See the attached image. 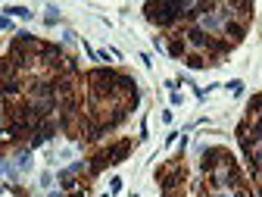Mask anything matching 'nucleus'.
I'll return each instance as SVG.
<instances>
[{"label": "nucleus", "mask_w": 262, "mask_h": 197, "mask_svg": "<svg viewBox=\"0 0 262 197\" xmlns=\"http://www.w3.org/2000/svg\"><path fill=\"white\" fill-rule=\"evenodd\" d=\"M259 116H262V94H253L247 101V116L244 119L250 122V119H259Z\"/></svg>", "instance_id": "16"}, {"label": "nucleus", "mask_w": 262, "mask_h": 197, "mask_svg": "<svg viewBox=\"0 0 262 197\" xmlns=\"http://www.w3.org/2000/svg\"><path fill=\"white\" fill-rule=\"evenodd\" d=\"M13 22H10V16H4V13H0V31H4V28H10Z\"/></svg>", "instance_id": "28"}, {"label": "nucleus", "mask_w": 262, "mask_h": 197, "mask_svg": "<svg viewBox=\"0 0 262 197\" xmlns=\"http://www.w3.org/2000/svg\"><path fill=\"white\" fill-rule=\"evenodd\" d=\"M178 138H181V135H178V131H169V135H166V144H169V147H172V144H175V141H178Z\"/></svg>", "instance_id": "27"}, {"label": "nucleus", "mask_w": 262, "mask_h": 197, "mask_svg": "<svg viewBox=\"0 0 262 197\" xmlns=\"http://www.w3.org/2000/svg\"><path fill=\"white\" fill-rule=\"evenodd\" d=\"M119 91H125V94L131 97V94L138 91V82L131 78V75H125V72H119Z\"/></svg>", "instance_id": "20"}, {"label": "nucleus", "mask_w": 262, "mask_h": 197, "mask_svg": "<svg viewBox=\"0 0 262 197\" xmlns=\"http://www.w3.org/2000/svg\"><path fill=\"white\" fill-rule=\"evenodd\" d=\"M184 66L190 72H203L206 69V56L203 53H193V50H187V56H184Z\"/></svg>", "instance_id": "15"}, {"label": "nucleus", "mask_w": 262, "mask_h": 197, "mask_svg": "<svg viewBox=\"0 0 262 197\" xmlns=\"http://www.w3.org/2000/svg\"><path fill=\"white\" fill-rule=\"evenodd\" d=\"M138 107H141V91H135V94H131V97H128V104H125V113L131 116V113H135Z\"/></svg>", "instance_id": "21"}, {"label": "nucleus", "mask_w": 262, "mask_h": 197, "mask_svg": "<svg viewBox=\"0 0 262 197\" xmlns=\"http://www.w3.org/2000/svg\"><path fill=\"white\" fill-rule=\"evenodd\" d=\"M4 16H16V19L25 22V19H31V10L22 7V4H7V7H4Z\"/></svg>", "instance_id": "18"}, {"label": "nucleus", "mask_w": 262, "mask_h": 197, "mask_svg": "<svg viewBox=\"0 0 262 197\" xmlns=\"http://www.w3.org/2000/svg\"><path fill=\"white\" fill-rule=\"evenodd\" d=\"M225 88H228V91H231L234 97H241V94H244V82H241V78H234V82H228Z\"/></svg>", "instance_id": "22"}, {"label": "nucleus", "mask_w": 262, "mask_h": 197, "mask_svg": "<svg viewBox=\"0 0 262 197\" xmlns=\"http://www.w3.org/2000/svg\"><path fill=\"white\" fill-rule=\"evenodd\" d=\"M50 182H53V175H50V172H44V175H41V185H44V188H50Z\"/></svg>", "instance_id": "29"}, {"label": "nucleus", "mask_w": 262, "mask_h": 197, "mask_svg": "<svg viewBox=\"0 0 262 197\" xmlns=\"http://www.w3.org/2000/svg\"><path fill=\"white\" fill-rule=\"evenodd\" d=\"M38 60H41L44 66H50V69H59L62 60H66V47H62V44H50V41H44Z\"/></svg>", "instance_id": "7"}, {"label": "nucleus", "mask_w": 262, "mask_h": 197, "mask_svg": "<svg viewBox=\"0 0 262 197\" xmlns=\"http://www.w3.org/2000/svg\"><path fill=\"white\" fill-rule=\"evenodd\" d=\"M184 44H187L193 53H206L209 44H212V35H206L200 25H184Z\"/></svg>", "instance_id": "5"}, {"label": "nucleus", "mask_w": 262, "mask_h": 197, "mask_svg": "<svg viewBox=\"0 0 262 197\" xmlns=\"http://www.w3.org/2000/svg\"><path fill=\"white\" fill-rule=\"evenodd\" d=\"M169 97H172V107H178V104H181V101H184V94H181V91H172V94H169Z\"/></svg>", "instance_id": "25"}, {"label": "nucleus", "mask_w": 262, "mask_h": 197, "mask_svg": "<svg viewBox=\"0 0 262 197\" xmlns=\"http://www.w3.org/2000/svg\"><path fill=\"white\" fill-rule=\"evenodd\" d=\"M184 179H187V169L181 166L178 160H172V163H162V166L156 169V185H159V191L166 194V197H172L181 185H184Z\"/></svg>", "instance_id": "2"}, {"label": "nucleus", "mask_w": 262, "mask_h": 197, "mask_svg": "<svg viewBox=\"0 0 262 197\" xmlns=\"http://www.w3.org/2000/svg\"><path fill=\"white\" fill-rule=\"evenodd\" d=\"M7 175V156H0V179Z\"/></svg>", "instance_id": "30"}, {"label": "nucleus", "mask_w": 262, "mask_h": 197, "mask_svg": "<svg viewBox=\"0 0 262 197\" xmlns=\"http://www.w3.org/2000/svg\"><path fill=\"white\" fill-rule=\"evenodd\" d=\"M256 197H262V188H256Z\"/></svg>", "instance_id": "32"}, {"label": "nucleus", "mask_w": 262, "mask_h": 197, "mask_svg": "<svg viewBox=\"0 0 262 197\" xmlns=\"http://www.w3.org/2000/svg\"><path fill=\"white\" fill-rule=\"evenodd\" d=\"M88 88L94 101H110L116 107L119 97V69H110V66H94L88 72Z\"/></svg>", "instance_id": "1"}, {"label": "nucleus", "mask_w": 262, "mask_h": 197, "mask_svg": "<svg viewBox=\"0 0 262 197\" xmlns=\"http://www.w3.org/2000/svg\"><path fill=\"white\" fill-rule=\"evenodd\" d=\"M166 53H169L172 60H184V56H187L184 38H166Z\"/></svg>", "instance_id": "14"}, {"label": "nucleus", "mask_w": 262, "mask_h": 197, "mask_svg": "<svg viewBox=\"0 0 262 197\" xmlns=\"http://www.w3.org/2000/svg\"><path fill=\"white\" fill-rule=\"evenodd\" d=\"M19 94H22V82H19V78L0 82V101H4V104H13V101H16Z\"/></svg>", "instance_id": "12"}, {"label": "nucleus", "mask_w": 262, "mask_h": 197, "mask_svg": "<svg viewBox=\"0 0 262 197\" xmlns=\"http://www.w3.org/2000/svg\"><path fill=\"white\" fill-rule=\"evenodd\" d=\"M75 41H78L75 31H72V28H62V47H66V44H75Z\"/></svg>", "instance_id": "23"}, {"label": "nucleus", "mask_w": 262, "mask_h": 197, "mask_svg": "<svg viewBox=\"0 0 262 197\" xmlns=\"http://www.w3.org/2000/svg\"><path fill=\"white\" fill-rule=\"evenodd\" d=\"M59 19H62V16H59V7H56V4H47V7H44V25L53 28V25H59Z\"/></svg>", "instance_id": "19"}, {"label": "nucleus", "mask_w": 262, "mask_h": 197, "mask_svg": "<svg viewBox=\"0 0 262 197\" xmlns=\"http://www.w3.org/2000/svg\"><path fill=\"white\" fill-rule=\"evenodd\" d=\"M100 197H113V194H100Z\"/></svg>", "instance_id": "34"}, {"label": "nucleus", "mask_w": 262, "mask_h": 197, "mask_svg": "<svg viewBox=\"0 0 262 197\" xmlns=\"http://www.w3.org/2000/svg\"><path fill=\"white\" fill-rule=\"evenodd\" d=\"M56 182H59V191H62V194L78 191V175H72L69 169H59V172H56Z\"/></svg>", "instance_id": "13"}, {"label": "nucleus", "mask_w": 262, "mask_h": 197, "mask_svg": "<svg viewBox=\"0 0 262 197\" xmlns=\"http://www.w3.org/2000/svg\"><path fill=\"white\" fill-rule=\"evenodd\" d=\"M103 169H110V153H106V147H100L97 153H91V160H88V172H91V179H97Z\"/></svg>", "instance_id": "11"}, {"label": "nucleus", "mask_w": 262, "mask_h": 197, "mask_svg": "<svg viewBox=\"0 0 262 197\" xmlns=\"http://www.w3.org/2000/svg\"><path fill=\"white\" fill-rule=\"evenodd\" d=\"M16 66H13V60L10 56H0V82H10V78H16Z\"/></svg>", "instance_id": "17"}, {"label": "nucleus", "mask_w": 262, "mask_h": 197, "mask_svg": "<svg viewBox=\"0 0 262 197\" xmlns=\"http://www.w3.org/2000/svg\"><path fill=\"white\" fill-rule=\"evenodd\" d=\"M41 97H53V78H35L28 85V101H41Z\"/></svg>", "instance_id": "10"}, {"label": "nucleus", "mask_w": 262, "mask_h": 197, "mask_svg": "<svg viewBox=\"0 0 262 197\" xmlns=\"http://www.w3.org/2000/svg\"><path fill=\"white\" fill-rule=\"evenodd\" d=\"M106 147V153H110V166H119L122 160H128L131 156V150H135V141H116V144H103Z\"/></svg>", "instance_id": "8"}, {"label": "nucleus", "mask_w": 262, "mask_h": 197, "mask_svg": "<svg viewBox=\"0 0 262 197\" xmlns=\"http://www.w3.org/2000/svg\"><path fill=\"white\" fill-rule=\"evenodd\" d=\"M4 191H7V188H4V185H0V194H4Z\"/></svg>", "instance_id": "33"}, {"label": "nucleus", "mask_w": 262, "mask_h": 197, "mask_svg": "<svg viewBox=\"0 0 262 197\" xmlns=\"http://www.w3.org/2000/svg\"><path fill=\"white\" fill-rule=\"evenodd\" d=\"M56 131H59L56 119H41V122H38V128H35V135L28 138V147H31V150H41L44 144H50V141L56 138Z\"/></svg>", "instance_id": "4"}, {"label": "nucleus", "mask_w": 262, "mask_h": 197, "mask_svg": "<svg viewBox=\"0 0 262 197\" xmlns=\"http://www.w3.org/2000/svg\"><path fill=\"white\" fill-rule=\"evenodd\" d=\"M10 47L13 50H25V53H41V47H44V41L38 38V35H31V31H16L13 35V41H10Z\"/></svg>", "instance_id": "6"}, {"label": "nucleus", "mask_w": 262, "mask_h": 197, "mask_svg": "<svg viewBox=\"0 0 262 197\" xmlns=\"http://www.w3.org/2000/svg\"><path fill=\"white\" fill-rule=\"evenodd\" d=\"M162 122L172 125V122H175V113H172V110H162Z\"/></svg>", "instance_id": "26"}, {"label": "nucleus", "mask_w": 262, "mask_h": 197, "mask_svg": "<svg viewBox=\"0 0 262 197\" xmlns=\"http://www.w3.org/2000/svg\"><path fill=\"white\" fill-rule=\"evenodd\" d=\"M219 38H225V41L231 44V47H234V44H241V41L247 38V22H234V19H228Z\"/></svg>", "instance_id": "9"}, {"label": "nucleus", "mask_w": 262, "mask_h": 197, "mask_svg": "<svg viewBox=\"0 0 262 197\" xmlns=\"http://www.w3.org/2000/svg\"><path fill=\"white\" fill-rule=\"evenodd\" d=\"M122 188H125V182H122L119 175H113V179H110V194H119Z\"/></svg>", "instance_id": "24"}, {"label": "nucleus", "mask_w": 262, "mask_h": 197, "mask_svg": "<svg viewBox=\"0 0 262 197\" xmlns=\"http://www.w3.org/2000/svg\"><path fill=\"white\" fill-rule=\"evenodd\" d=\"M47 197H66V194H62V191L56 188V191H47Z\"/></svg>", "instance_id": "31"}, {"label": "nucleus", "mask_w": 262, "mask_h": 197, "mask_svg": "<svg viewBox=\"0 0 262 197\" xmlns=\"http://www.w3.org/2000/svg\"><path fill=\"white\" fill-rule=\"evenodd\" d=\"M228 156H231V153H228L225 147H219V144L206 147V150H203V156H200V163H196V172H200V179L212 175V172H215V169L222 166V163H225Z\"/></svg>", "instance_id": "3"}]
</instances>
